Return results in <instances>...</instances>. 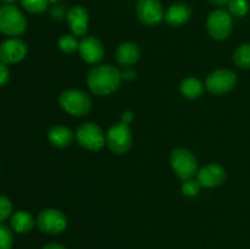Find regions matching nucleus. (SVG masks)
I'll use <instances>...</instances> for the list:
<instances>
[{
  "instance_id": "nucleus-8",
  "label": "nucleus",
  "mask_w": 250,
  "mask_h": 249,
  "mask_svg": "<svg viewBox=\"0 0 250 249\" xmlns=\"http://www.w3.org/2000/svg\"><path fill=\"white\" fill-rule=\"evenodd\" d=\"M39 231L48 234H59L67 227V219L58 209H44L38 214L36 220Z\"/></svg>"
},
{
  "instance_id": "nucleus-4",
  "label": "nucleus",
  "mask_w": 250,
  "mask_h": 249,
  "mask_svg": "<svg viewBox=\"0 0 250 249\" xmlns=\"http://www.w3.org/2000/svg\"><path fill=\"white\" fill-rule=\"evenodd\" d=\"M171 166L182 181L192 180L198 173V161L189 150L177 148L171 153Z\"/></svg>"
},
{
  "instance_id": "nucleus-5",
  "label": "nucleus",
  "mask_w": 250,
  "mask_h": 249,
  "mask_svg": "<svg viewBox=\"0 0 250 249\" xmlns=\"http://www.w3.org/2000/svg\"><path fill=\"white\" fill-rule=\"evenodd\" d=\"M233 21L232 15L226 10H215L210 12L207 21V28L210 37L215 41H224L231 34Z\"/></svg>"
},
{
  "instance_id": "nucleus-11",
  "label": "nucleus",
  "mask_w": 250,
  "mask_h": 249,
  "mask_svg": "<svg viewBox=\"0 0 250 249\" xmlns=\"http://www.w3.org/2000/svg\"><path fill=\"white\" fill-rule=\"evenodd\" d=\"M27 44L22 39L10 38L0 44V62L5 65L17 63L27 55Z\"/></svg>"
},
{
  "instance_id": "nucleus-2",
  "label": "nucleus",
  "mask_w": 250,
  "mask_h": 249,
  "mask_svg": "<svg viewBox=\"0 0 250 249\" xmlns=\"http://www.w3.org/2000/svg\"><path fill=\"white\" fill-rule=\"evenodd\" d=\"M27 21L21 10L12 4L0 6V32L5 36L17 37L26 32Z\"/></svg>"
},
{
  "instance_id": "nucleus-14",
  "label": "nucleus",
  "mask_w": 250,
  "mask_h": 249,
  "mask_svg": "<svg viewBox=\"0 0 250 249\" xmlns=\"http://www.w3.org/2000/svg\"><path fill=\"white\" fill-rule=\"evenodd\" d=\"M66 20H67V24L68 27H70L71 32L73 33V36H85V33H87L88 31L89 16H88V12L84 7L80 6V5L72 6L67 11Z\"/></svg>"
},
{
  "instance_id": "nucleus-32",
  "label": "nucleus",
  "mask_w": 250,
  "mask_h": 249,
  "mask_svg": "<svg viewBox=\"0 0 250 249\" xmlns=\"http://www.w3.org/2000/svg\"><path fill=\"white\" fill-rule=\"evenodd\" d=\"M0 1H2L4 4H12V2L15 1V0H0Z\"/></svg>"
},
{
  "instance_id": "nucleus-13",
  "label": "nucleus",
  "mask_w": 250,
  "mask_h": 249,
  "mask_svg": "<svg viewBox=\"0 0 250 249\" xmlns=\"http://www.w3.org/2000/svg\"><path fill=\"white\" fill-rule=\"evenodd\" d=\"M226 178V171L219 164H209L200 168L197 173V181L202 187L214 188L224 183Z\"/></svg>"
},
{
  "instance_id": "nucleus-30",
  "label": "nucleus",
  "mask_w": 250,
  "mask_h": 249,
  "mask_svg": "<svg viewBox=\"0 0 250 249\" xmlns=\"http://www.w3.org/2000/svg\"><path fill=\"white\" fill-rule=\"evenodd\" d=\"M43 249H67L60 243H48L43 247Z\"/></svg>"
},
{
  "instance_id": "nucleus-17",
  "label": "nucleus",
  "mask_w": 250,
  "mask_h": 249,
  "mask_svg": "<svg viewBox=\"0 0 250 249\" xmlns=\"http://www.w3.org/2000/svg\"><path fill=\"white\" fill-rule=\"evenodd\" d=\"M48 141L50 142L51 145L56 146V148H65L72 143L73 133L67 127L62 126V124H56L49 129Z\"/></svg>"
},
{
  "instance_id": "nucleus-23",
  "label": "nucleus",
  "mask_w": 250,
  "mask_h": 249,
  "mask_svg": "<svg viewBox=\"0 0 250 249\" xmlns=\"http://www.w3.org/2000/svg\"><path fill=\"white\" fill-rule=\"evenodd\" d=\"M229 12L232 16L243 17L249 11V2L247 0H229Z\"/></svg>"
},
{
  "instance_id": "nucleus-21",
  "label": "nucleus",
  "mask_w": 250,
  "mask_h": 249,
  "mask_svg": "<svg viewBox=\"0 0 250 249\" xmlns=\"http://www.w3.org/2000/svg\"><path fill=\"white\" fill-rule=\"evenodd\" d=\"M58 45L60 48V50L65 54H72L76 50H78V43L76 36H71V34H65V36H61L58 41Z\"/></svg>"
},
{
  "instance_id": "nucleus-24",
  "label": "nucleus",
  "mask_w": 250,
  "mask_h": 249,
  "mask_svg": "<svg viewBox=\"0 0 250 249\" xmlns=\"http://www.w3.org/2000/svg\"><path fill=\"white\" fill-rule=\"evenodd\" d=\"M14 244V236L11 229L0 224V249H11Z\"/></svg>"
},
{
  "instance_id": "nucleus-15",
  "label": "nucleus",
  "mask_w": 250,
  "mask_h": 249,
  "mask_svg": "<svg viewBox=\"0 0 250 249\" xmlns=\"http://www.w3.org/2000/svg\"><path fill=\"white\" fill-rule=\"evenodd\" d=\"M192 16V10L185 2H176L171 5L165 12V21L170 26L178 27L182 24L187 23Z\"/></svg>"
},
{
  "instance_id": "nucleus-22",
  "label": "nucleus",
  "mask_w": 250,
  "mask_h": 249,
  "mask_svg": "<svg viewBox=\"0 0 250 249\" xmlns=\"http://www.w3.org/2000/svg\"><path fill=\"white\" fill-rule=\"evenodd\" d=\"M22 7L31 14H42L46 10L49 0H20Z\"/></svg>"
},
{
  "instance_id": "nucleus-9",
  "label": "nucleus",
  "mask_w": 250,
  "mask_h": 249,
  "mask_svg": "<svg viewBox=\"0 0 250 249\" xmlns=\"http://www.w3.org/2000/svg\"><path fill=\"white\" fill-rule=\"evenodd\" d=\"M237 77L236 73L231 70H216L210 73L205 81V87L211 94L220 95L229 93L236 87Z\"/></svg>"
},
{
  "instance_id": "nucleus-6",
  "label": "nucleus",
  "mask_w": 250,
  "mask_h": 249,
  "mask_svg": "<svg viewBox=\"0 0 250 249\" xmlns=\"http://www.w3.org/2000/svg\"><path fill=\"white\" fill-rule=\"evenodd\" d=\"M76 137H77V142L81 146L92 151H98L103 149L105 142H106L104 132L93 122H85V124H81L77 128Z\"/></svg>"
},
{
  "instance_id": "nucleus-28",
  "label": "nucleus",
  "mask_w": 250,
  "mask_h": 249,
  "mask_svg": "<svg viewBox=\"0 0 250 249\" xmlns=\"http://www.w3.org/2000/svg\"><path fill=\"white\" fill-rule=\"evenodd\" d=\"M137 76V72L134 70H132V68L127 67L126 70L122 72V78H125L126 81H133L134 78H136Z\"/></svg>"
},
{
  "instance_id": "nucleus-29",
  "label": "nucleus",
  "mask_w": 250,
  "mask_h": 249,
  "mask_svg": "<svg viewBox=\"0 0 250 249\" xmlns=\"http://www.w3.org/2000/svg\"><path fill=\"white\" fill-rule=\"evenodd\" d=\"M132 120H133V115H132V112L126 111V112H124V114H122V124H128L129 122L132 121Z\"/></svg>"
},
{
  "instance_id": "nucleus-12",
  "label": "nucleus",
  "mask_w": 250,
  "mask_h": 249,
  "mask_svg": "<svg viewBox=\"0 0 250 249\" xmlns=\"http://www.w3.org/2000/svg\"><path fill=\"white\" fill-rule=\"evenodd\" d=\"M80 55L85 62L98 63L104 58V45L95 37H84L78 46Z\"/></svg>"
},
{
  "instance_id": "nucleus-7",
  "label": "nucleus",
  "mask_w": 250,
  "mask_h": 249,
  "mask_svg": "<svg viewBox=\"0 0 250 249\" xmlns=\"http://www.w3.org/2000/svg\"><path fill=\"white\" fill-rule=\"evenodd\" d=\"M106 144L114 154L121 155L127 153L132 145V133L128 124L121 122L110 127L106 134Z\"/></svg>"
},
{
  "instance_id": "nucleus-18",
  "label": "nucleus",
  "mask_w": 250,
  "mask_h": 249,
  "mask_svg": "<svg viewBox=\"0 0 250 249\" xmlns=\"http://www.w3.org/2000/svg\"><path fill=\"white\" fill-rule=\"evenodd\" d=\"M10 224H11L12 229L17 232V233H27V232H29L33 228L36 221H34L33 216L28 211L19 210V211L12 214Z\"/></svg>"
},
{
  "instance_id": "nucleus-10",
  "label": "nucleus",
  "mask_w": 250,
  "mask_h": 249,
  "mask_svg": "<svg viewBox=\"0 0 250 249\" xmlns=\"http://www.w3.org/2000/svg\"><path fill=\"white\" fill-rule=\"evenodd\" d=\"M137 16L146 26H155L160 23L165 19L160 0H139L137 4Z\"/></svg>"
},
{
  "instance_id": "nucleus-19",
  "label": "nucleus",
  "mask_w": 250,
  "mask_h": 249,
  "mask_svg": "<svg viewBox=\"0 0 250 249\" xmlns=\"http://www.w3.org/2000/svg\"><path fill=\"white\" fill-rule=\"evenodd\" d=\"M181 93L188 99H197L204 92V85L198 78L188 77L181 82Z\"/></svg>"
},
{
  "instance_id": "nucleus-16",
  "label": "nucleus",
  "mask_w": 250,
  "mask_h": 249,
  "mask_svg": "<svg viewBox=\"0 0 250 249\" xmlns=\"http://www.w3.org/2000/svg\"><path fill=\"white\" fill-rule=\"evenodd\" d=\"M139 48L133 42H125L117 48L116 50V61L119 65L124 67H129L134 65L139 59Z\"/></svg>"
},
{
  "instance_id": "nucleus-20",
  "label": "nucleus",
  "mask_w": 250,
  "mask_h": 249,
  "mask_svg": "<svg viewBox=\"0 0 250 249\" xmlns=\"http://www.w3.org/2000/svg\"><path fill=\"white\" fill-rule=\"evenodd\" d=\"M233 61L238 67L250 68V43L242 44L233 54Z\"/></svg>"
},
{
  "instance_id": "nucleus-1",
  "label": "nucleus",
  "mask_w": 250,
  "mask_h": 249,
  "mask_svg": "<svg viewBox=\"0 0 250 249\" xmlns=\"http://www.w3.org/2000/svg\"><path fill=\"white\" fill-rule=\"evenodd\" d=\"M122 73L111 65L95 66L87 76L89 89L97 95H109L120 87Z\"/></svg>"
},
{
  "instance_id": "nucleus-3",
  "label": "nucleus",
  "mask_w": 250,
  "mask_h": 249,
  "mask_svg": "<svg viewBox=\"0 0 250 249\" xmlns=\"http://www.w3.org/2000/svg\"><path fill=\"white\" fill-rule=\"evenodd\" d=\"M61 107L72 116H84L92 109V100L89 95L80 89L63 90L59 95Z\"/></svg>"
},
{
  "instance_id": "nucleus-26",
  "label": "nucleus",
  "mask_w": 250,
  "mask_h": 249,
  "mask_svg": "<svg viewBox=\"0 0 250 249\" xmlns=\"http://www.w3.org/2000/svg\"><path fill=\"white\" fill-rule=\"evenodd\" d=\"M12 212V203L6 195L0 194V222L6 220Z\"/></svg>"
},
{
  "instance_id": "nucleus-25",
  "label": "nucleus",
  "mask_w": 250,
  "mask_h": 249,
  "mask_svg": "<svg viewBox=\"0 0 250 249\" xmlns=\"http://www.w3.org/2000/svg\"><path fill=\"white\" fill-rule=\"evenodd\" d=\"M200 188H202V186H200V183L198 181H183L182 193L185 195H187V197H195L200 192Z\"/></svg>"
},
{
  "instance_id": "nucleus-31",
  "label": "nucleus",
  "mask_w": 250,
  "mask_h": 249,
  "mask_svg": "<svg viewBox=\"0 0 250 249\" xmlns=\"http://www.w3.org/2000/svg\"><path fill=\"white\" fill-rule=\"evenodd\" d=\"M208 1H209L210 4L216 5V6H224V5L229 4V0H208Z\"/></svg>"
},
{
  "instance_id": "nucleus-27",
  "label": "nucleus",
  "mask_w": 250,
  "mask_h": 249,
  "mask_svg": "<svg viewBox=\"0 0 250 249\" xmlns=\"http://www.w3.org/2000/svg\"><path fill=\"white\" fill-rule=\"evenodd\" d=\"M10 78V71L5 63L0 62V88L4 87L7 82H9Z\"/></svg>"
}]
</instances>
